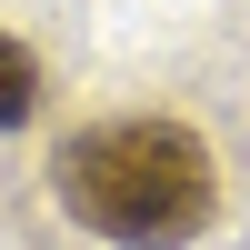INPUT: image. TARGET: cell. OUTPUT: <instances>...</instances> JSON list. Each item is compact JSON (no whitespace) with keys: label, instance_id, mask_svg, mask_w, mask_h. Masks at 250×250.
Wrapping results in <instances>:
<instances>
[{"label":"cell","instance_id":"obj_2","mask_svg":"<svg viewBox=\"0 0 250 250\" xmlns=\"http://www.w3.org/2000/svg\"><path fill=\"white\" fill-rule=\"evenodd\" d=\"M30 110H40V60L20 50L10 30H0V130H20Z\"/></svg>","mask_w":250,"mask_h":250},{"label":"cell","instance_id":"obj_1","mask_svg":"<svg viewBox=\"0 0 250 250\" xmlns=\"http://www.w3.org/2000/svg\"><path fill=\"white\" fill-rule=\"evenodd\" d=\"M50 190H60V210L80 230L130 240V250H180L220 210L210 140L190 120H100V130H70L60 160H50Z\"/></svg>","mask_w":250,"mask_h":250}]
</instances>
